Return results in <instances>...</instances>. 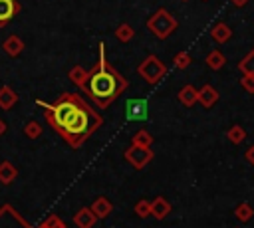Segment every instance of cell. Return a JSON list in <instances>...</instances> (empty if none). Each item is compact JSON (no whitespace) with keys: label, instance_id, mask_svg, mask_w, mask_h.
<instances>
[{"label":"cell","instance_id":"6da1fadb","mask_svg":"<svg viewBox=\"0 0 254 228\" xmlns=\"http://www.w3.org/2000/svg\"><path fill=\"white\" fill-rule=\"evenodd\" d=\"M38 105L44 109L48 125L71 147L79 149L101 125V115L79 95V93H62L54 103L38 99Z\"/></svg>","mask_w":254,"mask_h":228},{"label":"cell","instance_id":"7a4b0ae2","mask_svg":"<svg viewBox=\"0 0 254 228\" xmlns=\"http://www.w3.org/2000/svg\"><path fill=\"white\" fill-rule=\"evenodd\" d=\"M129 87V81L125 75H121L105 57V44H99V56L91 69H87L85 83L81 85V91L87 93V97L99 107L107 109L125 89Z\"/></svg>","mask_w":254,"mask_h":228},{"label":"cell","instance_id":"3957f363","mask_svg":"<svg viewBox=\"0 0 254 228\" xmlns=\"http://www.w3.org/2000/svg\"><path fill=\"white\" fill-rule=\"evenodd\" d=\"M147 30L159 38V40H167L175 30H177V18L167 10V8H159L155 10L149 20H147Z\"/></svg>","mask_w":254,"mask_h":228},{"label":"cell","instance_id":"277c9868","mask_svg":"<svg viewBox=\"0 0 254 228\" xmlns=\"http://www.w3.org/2000/svg\"><path fill=\"white\" fill-rule=\"evenodd\" d=\"M137 71H139V75H141L147 83L157 85V83L167 75V65H165L157 56L151 54V56H147V57L139 63Z\"/></svg>","mask_w":254,"mask_h":228},{"label":"cell","instance_id":"5b68a950","mask_svg":"<svg viewBox=\"0 0 254 228\" xmlns=\"http://www.w3.org/2000/svg\"><path fill=\"white\" fill-rule=\"evenodd\" d=\"M123 157H125V161L133 167V169H137V171H141V169H145L151 161H153V151H151V147H139V145H131L129 149H125V153H123Z\"/></svg>","mask_w":254,"mask_h":228},{"label":"cell","instance_id":"8992f818","mask_svg":"<svg viewBox=\"0 0 254 228\" xmlns=\"http://www.w3.org/2000/svg\"><path fill=\"white\" fill-rule=\"evenodd\" d=\"M125 115H127L129 121H145L147 115H149V111H147V101H145V99H137V97L129 99V101L125 103Z\"/></svg>","mask_w":254,"mask_h":228},{"label":"cell","instance_id":"52a82bcc","mask_svg":"<svg viewBox=\"0 0 254 228\" xmlns=\"http://www.w3.org/2000/svg\"><path fill=\"white\" fill-rule=\"evenodd\" d=\"M22 10L18 0H0V28H4Z\"/></svg>","mask_w":254,"mask_h":228},{"label":"cell","instance_id":"ba28073f","mask_svg":"<svg viewBox=\"0 0 254 228\" xmlns=\"http://www.w3.org/2000/svg\"><path fill=\"white\" fill-rule=\"evenodd\" d=\"M89 208H91V212L95 214L97 220H103V218H107V216L113 212V204H111V200H109L107 196H97V198L89 204Z\"/></svg>","mask_w":254,"mask_h":228},{"label":"cell","instance_id":"9c48e42d","mask_svg":"<svg viewBox=\"0 0 254 228\" xmlns=\"http://www.w3.org/2000/svg\"><path fill=\"white\" fill-rule=\"evenodd\" d=\"M218 97H220V95H218L216 87L210 85V83H204V85L198 89V99H196V101H198L202 107L208 109V107H212V105L218 101Z\"/></svg>","mask_w":254,"mask_h":228},{"label":"cell","instance_id":"30bf717a","mask_svg":"<svg viewBox=\"0 0 254 228\" xmlns=\"http://www.w3.org/2000/svg\"><path fill=\"white\" fill-rule=\"evenodd\" d=\"M173 204L165 198V196H157L155 200H151V216H155L157 220H163L171 214Z\"/></svg>","mask_w":254,"mask_h":228},{"label":"cell","instance_id":"8fae6325","mask_svg":"<svg viewBox=\"0 0 254 228\" xmlns=\"http://www.w3.org/2000/svg\"><path fill=\"white\" fill-rule=\"evenodd\" d=\"M73 222H75L77 228H93L95 222H97V218H95V214L91 212V208L83 206V208H79V210L73 214Z\"/></svg>","mask_w":254,"mask_h":228},{"label":"cell","instance_id":"7c38bea8","mask_svg":"<svg viewBox=\"0 0 254 228\" xmlns=\"http://www.w3.org/2000/svg\"><path fill=\"white\" fill-rule=\"evenodd\" d=\"M210 38H212L216 44H226V42L232 38V30H230L228 24L216 22V24L210 28Z\"/></svg>","mask_w":254,"mask_h":228},{"label":"cell","instance_id":"4fadbf2b","mask_svg":"<svg viewBox=\"0 0 254 228\" xmlns=\"http://www.w3.org/2000/svg\"><path fill=\"white\" fill-rule=\"evenodd\" d=\"M2 50H4V54H8L10 57H16V56H20V54L24 52V42L20 40V36L12 34V36H8V38L4 40Z\"/></svg>","mask_w":254,"mask_h":228},{"label":"cell","instance_id":"5bb4252c","mask_svg":"<svg viewBox=\"0 0 254 228\" xmlns=\"http://www.w3.org/2000/svg\"><path fill=\"white\" fill-rule=\"evenodd\" d=\"M177 99L185 105V107H192L194 103H196V99H198V89L194 87V85H183L181 89H179V93H177Z\"/></svg>","mask_w":254,"mask_h":228},{"label":"cell","instance_id":"9a60e30c","mask_svg":"<svg viewBox=\"0 0 254 228\" xmlns=\"http://www.w3.org/2000/svg\"><path fill=\"white\" fill-rule=\"evenodd\" d=\"M16 103H18V93H16L10 85H2V87H0V109L8 111V109H12Z\"/></svg>","mask_w":254,"mask_h":228},{"label":"cell","instance_id":"2e32d148","mask_svg":"<svg viewBox=\"0 0 254 228\" xmlns=\"http://www.w3.org/2000/svg\"><path fill=\"white\" fill-rule=\"evenodd\" d=\"M16 176H18V169L10 161H2L0 163V182L2 184H10V182L16 180Z\"/></svg>","mask_w":254,"mask_h":228},{"label":"cell","instance_id":"e0dca14e","mask_svg":"<svg viewBox=\"0 0 254 228\" xmlns=\"http://www.w3.org/2000/svg\"><path fill=\"white\" fill-rule=\"evenodd\" d=\"M206 67L208 69H214V71H218V69H222L224 67V63H226V57H224V54L220 52V50H212V52H208L206 54Z\"/></svg>","mask_w":254,"mask_h":228},{"label":"cell","instance_id":"ac0fdd59","mask_svg":"<svg viewBox=\"0 0 254 228\" xmlns=\"http://www.w3.org/2000/svg\"><path fill=\"white\" fill-rule=\"evenodd\" d=\"M115 38H117L119 42H123V44L131 42V40L135 38V30H133V26H131V24H127V22L119 24V26L115 28Z\"/></svg>","mask_w":254,"mask_h":228},{"label":"cell","instance_id":"d6986e66","mask_svg":"<svg viewBox=\"0 0 254 228\" xmlns=\"http://www.w3.org/2000/svg\"><path fill=\"white\" fill-rule=\"evenodd\" d=\"M226 139L232 143V145H240L242 141H246V129L242 125H232L228 131H226Z\"/></svg>","mask_w":254,"mask_h":228},{"label":"cell","instance_id":"ffe728a7","mask_svg":"<svg viewBox=\"0 0 254 228\" xmlns=\"http://www.w3.org/2000/svg\"><path fill=\"white\" fill-rule=\"evenodd\" d=\"M234 216H236L240 222H248V220H252V216H254V208H252V204H250V202H240V204H236V208H234Z\"/></svg>","mask_w":254,"mask_h":228},{"label":"cell","instance_id":"44dd1931","mask_svg":"<svg viewBox=\"0 0 254 228\" xmlns=\"http://www.w3.org/2000/svg\"><path fill=\"white\" fill-rule=\"evenodd\" d=\"M85 75H87V69L83 65H73L69 71H67V77L69 81H73L77 87H81L85 83Z\"/></svg>","mask_w":254,"mask_h":228},{"label":"cell","instance_id":"7402d4cb","mask_svg":"<svg viewBox=\"0 0 254 228\" xmlns=\"http://www.w3.org/2000/svg\"><path fill=\"white\" fill-rule=\"evenodd\" d=\"M131 145H139V147H151L153 145V135L147 129H139L133 137H131Z\"/></svg>","mask_w":254,"mask_h":228},{"label":"cell","instance_id":"603a6c76","mask_svg":"<svg viewBox=\"0 0 254 228\" xmlns=\"http://www.w3.org/2000/svg\"><path fill=\"white\" fill-rule=\"evenodd\" d=\"M22 133H24V137H28V139H38V137L42 135V125L32 119V121H28V123L24 125Z\"/></svg>","mask_w":254,"mask_h":228},{"label":"cell","instance_id":"cb8c5ba5","mask_svg":"<svg viewBox=\"0 0 254 228\" xmlns=\"http://www.w3.org/2000/svg\"><path fill=\"white\" fill-rule=\"evenodd\" d=\"M238 69L242 73H252L254 75V50H250L240 61H238Z\"/></svg>","mask_w":254,"mask_h":228},{"label":"cell","instance_id":"d4e9b609","mask_svg":"<svg viewBox=\"0 0 254 228\" xmlns=\"http://www.w3.org/2000/svg\"><path fill=\"white\" fill-rule=\"evenodd\" d=\"M133 210H135V214L139 218H149L151 216V200H147V198L137 200L135 206H133Z\"/></svg>","mask_w":254,"mask_h":228},{"label":"cell","instance_id":"484cf974","mask_svg":"<svg viewBox=\"0 0 254 228\" xmlns=\"http://www.w3.org/2000/svg\"><path fill=\"white\" fill-rule=\"evenodd\" d=\"M190 63H192V57H190L189 52H179V54L175 56V59H173V65H175L177 69H187Z\"/></svg>","mask_w":254,"mask_h":228},{"label":"cell","instance_id":"4316f807","mask_svg":"<svg viewBox=\"0 0 254 228\" xmlns=\"http://www.w3.org/2000/svg\"><path fill=\"white\" fill-rule=\"evenodd\" d=\"M240 87H242L246 93H254V75H252V73H242V77H240Z\"/></svg>","mask_w":254,"mask_h":228},{"label":"cell","instance_id":"83f0119b","mask_svg":"<svg viewBox=\"0 0 254 228\" xmlns=\"http://www.w3.org/2000/svg\"><path fill=\"white\" fill-rule=\"evenodd\" d=\"M42 224H44L46 228H60L64 222H62V218H60L58 214H52V216H48V218H46Z\"/></svg>","mask_w":254,"mask_h":228},{"label":"cell","instance_id":"f1b7e54d","mask_svg":"<svg viewBox=\"0 0 254 228\" xmlns=\"http://www.w3.org/2000/svg\"><path fill=\"white\" fill-rule=\"evenodd\" d=\"M244 159H246V163H248V165H252V167H254V145H250V147L244 151Z\"/></svg>","mask_w":254,"mask_h":228},{"label":"cell","instance_id":"f546056e","mask_svg":"<svg viewBox=\"0 0 254 228\" xmlns=\"http://www.w3.org/2000/svg\"><path fill=\"white\" fill-rule=\"evenodd\" d=\"M230 2H232V4L236 6V8H242V6H246V4L250 2V0H230Z\"/></svg>","mask_w":254,"mask_h":228},{"label":"cell","instance_id":"4dcf8cb0","mask_svg":"<svg viewBox=\"0 0 254 228\" xmlns=\"http://www.w3.org/2000/svg\"><path fill=\"white\" fill-rule=\"evenodd\" d=\"M6 129H8V125L4 123V119H0V137H2L4 133H6Z\"/></svg>","mask_w":254,"mask_h":228},{"label":"cell","instance_id":"1f68e13d","mask_svg":"<svg viewBox=\"0 0 254 228\" xmlns=\"http://www.w3.org/2000/svg\"><path fill=\"white\" fill-rule=\"evenodd\" d=\"M60 228H67V226H65V224H62V226H60Z\"/></svg>","mask_w":254,"mask_h":228},{"label":"cell","instance_id":"d6a6232c","mask_svg":"<svg viewBox=\"0 0 254 228\" xmlns=\"http://www.w3.org/2000/svg\"><path fill=\"white\" fill-rule=\"evenodd\" d=\"M183 2H187V0H183Z\"/></svg>","mask_w":254,"mask_h":228}]
</instances>
